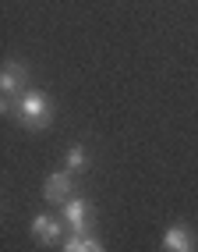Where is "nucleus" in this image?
I'll use <instances>...</instances> for the list:
<instances>
[{
  "label": "nucleus",
  "instance_id": "obj_1",
  "mask_svg": "<svg viewBox=\"0 0 198 252\" xmlns=\"http://www.w3.org/2000/svg\"><path fill=\"white\" fill-rule=\"evenodd\" d=\"M14 117L28 128H46L50 117H53V107H50V96L39 93V89H25L18 99H14Z\"/></svg>",
  "mask_w": 198,
  "mask_h": 252
},
{
  "label": "nucleus",
  "instance_id": "obj_2",
  "mask_svg": "<svg viewBox=\"0 0 198 252\" xmlns=\"http://www.w3.org/2000/svg\"><path fill=\"white\" fill-rule=\"evenodd\" d=\"M0 93H4V110L14 107V99L25 93V68L18 61H7L4 71H0Z\"/></svg>",
  "mask_w": 198,
  "mask_h": 252
},
{
  "label": "nucleus",
  "instance_id": "obj_3",
  "mask_svg": "<svg viewBox=\"0 0 198 252\" xmlns=\"http://www.w3.org/2000/svg\"><path fill=\"white\" fill-rule=\"evenodd\" d=\"M60 213H64V224H68L74 234H85V231H89V224H92V206L85 203V199H78V195H74V199H68Z\"/></svg>",
  "mask_w": 198,
  "mask_h": 252
},
{
  "label": "nucleus",
  "instance_id": "obj_4",
  "mask_svg": "<svg viewBox=\"0 0 198 252\" xmlns=\"http://www.w3.org/2000/svg\"><path fill=\"white\" fill-rule=\"evenodd\" d=\"M43 195L50 199V203H68V199H74V181H71V171H53L46 178V189Z\"/></svg>",
  "mask_w": 198,
  "mask_h": 252
},
{
  "label": "nucleus",
  "instance_id": "obj_5",
  "mask_svg": "<svg viewBox=\"0 0 198 252\" xmlns=\"http://www.w3.org/2000/svg\"><path fill=\"white\" fill-rule=\"evenodd\" d=\"M163 245H167V252H195V234L184 224H173L163 231Z\"/></svg>",
  "mask_w": 198,
  "mask_h": 252
},
{
  "label": "nucleus",
  "instance_id": "obj_6",
  "mask_svg": "<svg viewBox=\"0 0 198 252\" xmlns=\"http://www.w3.org/2000/svg\"><path fill=\"white\" fill-rule=\"evenodd\" d=\"M32 234H36V242L39 245H53V242H60V220H53V217H36L32 220Z\"/></svg>",
  "mask_w": 198,
  "mask_h": 252
},
{
  "label": "nucleus",
  "instance_id": "obj_7",
  "mask_svg": "<svg viewBox=\"0 0 198 252\" xmlns=\"http://www.w3.org/2000/svg\"><path fill=\"white\" fill-rule=\"evenodd\" d=\"M85 167H89V153H85V146H71L68 153H64V171L78 174V171H85Z\"/></svg>",
  "mask_w": 198,
  "mask_h": 252
},
{
  "label": "nucleus",
  "instance_id": "obj_8",
  "mask_svg": "<svg viewBox=\"0 0 198 252\" xmlns=\"http://www.w3.org/2000/svg\"><path fill=\"white\" fill-rule=\"evenodd\" d=\"M64 252H106L96 238H85V234H71L68 242H64Z\"/></svg>",
  "mask_w": 198,
  "mask_h": 252
}]
</instances>
